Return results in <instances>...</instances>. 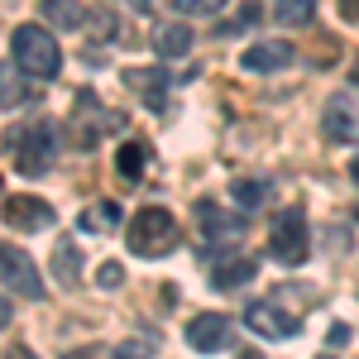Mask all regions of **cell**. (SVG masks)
<instances>
[{
	"label": "cell",
	"instance_id": "cell-1",
	"mask_svg": "<svg viewBox=\"0 0 359 359\" xmlns=\"http://www.w3.org/2000/svg\"><path fill=\"white\" fill-rule=\"evenodd\" d=\"M10 53H15V62H20L25 77L48 82V77L62 72V48H57V39L43 25H20L10 34Z\"/></svg>",
	"mask_w": 359,
	"mask_h": 359
},
{
	"label": "cell",
	"instance_id": "cell-2",
	"mask_svg": "<svg viewBox=\"0 0 359 359\" xmlns=\"http://www.w3.org/2000/svg\"><path fill=\"white\" fill-rule=\"evenodd\" d=\"M125 240H130V249H135L139 259H158V254H168V249L177 245V221H172V211H163V206H144L135 221H130Z\"/></svg>",
	"mask_w": 359,
	"mask_h": 359
},
{
	"label": "cell",
	"instance_id": "cell-3",
	"mask_svg": "<svg viewBox=\"0 0 359 359\" xmlns=\"http://www.w3.org/2000/svg\"><path fill=\"white\" fill-rule=\"evenodd\" d=\"M57 158V130L53 120H34L25 135L15 139V172L20 177H43Z\"/></svg>",
	"mask_w": 359,
	"mask_h": 359
},
{
	"label": "cell",
	"instance_id": "cell-4",
	"mask_svg": "<svg viewBox=\"0 0 359 359\" xmlns=\"http://www.w3.org/2000/svg\"><path fill=\"white\" fill-rule=\"evenodd\" d=\"M269 254H273L278 264H287V269L306 264L311 240H306V211L302 206H287V211L273 221V230H269Z\"/></svg>",
	"mask_w": 359,
	"mask_h": 359
},
{
	"label": "cell",
	"instance_id": "cell-5",
	"mask_svg": "<svg viewBox=\"0 0 359 359\" xmlns=\"http://www.w3.org/2000/svg\"><path fill=\"white\" fill-rule=\"evenodd\" d=\"M0 283H5L15 297H29V302H39V297H43L39 264L29 259L25 249H15V245H0Z\"/></svg>",
	"mask_w": 359,
	"mask_h": 359
},
{
	"label": "cell",
	"instance_id": "cell-6",
	"mask_svg": "<svg viewBox=\"0 0 359 359\" xmlns=\"http://www.w3.org/2000/svg\"><path fill=\"white\" fill-rule=\"evenodd\" d=\"M321 125H326V139H335V144H359V91L331 96L321 111Z\"/></svg>",
	"mask_w": 359,
	"mask_h": 359
},
{
	"label": "cell",
	"instance_id": "cell-7",
	"mask_svg": "<svg viewBox=\"0 0 359 359\" xmlns=\"http://www.w3.org/2000/svg\"><path fill=\"white\" fill-rule=\"evenodd\" d=\"M187 345L201 350V355H211V350H230V345H235V326H230V316H221V311H201V316H192V326H187Z\"/></svg>",
	"mask_w": 359,
	"mask_h": 359
},
{
	"label": "cell",
	"instance_id": "cell-8",
	"mask_svg": "<svg viewBox=\"0 0 359 359\" xmlns=\"http://www.w3.org/2000/svg\"><path fill=\"white\" fill-rule=\"evenodd\" d=\"M245 326L254 335H264V340H292V335L302 331V321H297V316H287L278 302H254L245 311Z\"/></svg>",
	"mask_w": 359,
	"mask_h": 359
},
{
	"label": "cell",
	"instance_id": "cell-9",
	"mask_svg": "<svg viewBox=\"0 0 359 359\" xmlns=\"http://www.w3.org/2000/svg\"><path fill=\"white\" fill-rule=\"evenodd\" d=\"M0 221L10 225V230H48L57 221V211L43 206L39 196H5L0 201Z\"/></svg>",
	"mask_w": 359,
	"mask_h": 359
},
{
	"label": "cell",
	"instance_id": "cell-10",
	"mask_svg": "<svg viewBox=\"0 0 359 359\" xmlns=\"http://www.w3.org/2000/svg\"><path fill=\"white\" fill-rule=\"evenodd\" d=\"M240 62H245L249 72H283V67L297 62V48L283 43V39H273V43H254V48H245Z\"/></svg>",
	"mask_w": 359,
	"mask_h": 359
},
{
	"label": "cell",
	"instance_id": "cell-11",
	"mask_svg": "<svg viewBox=\"0 0 359 359\" xmlns=\"http://www.w3.org/2000/svg\"><path fill=\"white\" fill-rule=\"evenodd\" d=\"M53 278H57V287H77V278H82V249L72 245V240H57L53 245Z\"/></svg>",
	"mask_w": 359,
	"mask_h": 359
},
{
	"label": "cell",
	"instance_id": "cell-12",
	"mask_svg": "<svg viewBox=\"0 0 359 359\" xmlns=\"http://www.w3.org/2000/svg\"><path fill=\"white\" fill-rule=\"evenodd\" d=\"M77 225H82L86 235H111V230H120V201H91Z\"/></svg>",
	"mask_w": 359,
	"mask_h": 359
},
{
	"label": "cell",
	"instance_id": "cell-13",
	"mask_svg": "<svg viewBox=\"0 0 359 359\" xmlns=\"http://www.w3.org/2000/svg\"><path fill=\"white\" fill-rule=\"evenodd\" d=\"M154 48H158V57H182L192 48V29L187 25H158L154 29Z\"/></svg>",
	"mask_w": 359,
	"mask_h": 359
},
{
	"label": "cell",
	"instance_id": "cell-14",
	"mask_svg": "<svg viewBox=\"0 0 359 359\" xmlns=\"http://www.w3.org/2000/svg\"><path fill=\"white\" fill-rule=\"evenodd\" d=\"M196 216H201V225L211 230V240H240V221H235V216H225L216 201H201V206H196Z\"/></svg>",
	"mask_w": 359,
	"mask_h": 359
},
{
	"label": "cell",
	"instance_id": "cell-15",
	"mask_svg": "<svg viewBox=\"0 0 359 359\" xmlns=\"http://www.w3.org/2000/svg\"><path fill=\"white\" fill-rule=\"evenodd\" d=\"M125 82L139 86V96H144L149 106H163V86H168L163 72H154V67H130V72H125Z\"/></svg>",
	"mask_w": 359,
	"mask_h": 359
},
{
	"label": "cell",
	"instance_id": "cell-16",
	"mask_svg": "<svg viewBox=\"0 0 359 359\" xmlns=\"http://www.w3.org/2000/svg\"><path fill=\"white\" fill-rule=\"evenodd\" d=\"M25 101H29V86H25V77H20V62H15V67H0V106L15 111V106H25Z\"/></svg>",
	"mask_w": 359,
	"mask_h": 359
},
{
	"label": "cell",
	"instance_id": "cell-17",
	"mask_svg": "<svg viewBox=\"0 0 359 359\" xmlns=\"http://www.w3.org/2000/svg\"><path fill=\"white\" fill-rule=\"evenodd\" d=\"M144 158H149L144 144L130 139V144H120V154H115V172H120L125 182H139V177H144Z\"/></svg>",
	"mask_w": 359,
	"mask_h": 359
},
{
	"label": "cell",
	"instance_id": "cell-18",
	"mask_svg": "<svg viewBox=\"0 0 359 359\" xmlns=\"http://www.w3.org/2000/svg\"><path fill=\"white\" fill-rule=\"evenodd\" d=\"M311 10H316V0H278L273 20L287 29H302V25H311Z\"/></svg>",
	"mask_w": 359,
	"mask_h": 359
},
{
	"label": "cell",
	"instance_id": "cell-19",
	"mask_svg": "<svg viewBox=\"0 0 359 359\" xmlns=\"http://www.w3.org/2000/svg\"><path fill=\"white\" fill-rule=\"evenodd\" d=\"M249 278H254V259H235V264H221L211 283H216L221 292H230V287H240V283H249Z\"/></svg>",
	"mask_w": 359,
	"mask_h": 359
},
{
	"label": "cell",
	"instance_id": "cell-20",
	"mask_svg": "<svg viewBox=\"0 0 359 359\" xmlns=\"http://www.w3.org/2000/svg\"><path fill=\"white\" fill-rule=\"evenodd\" d=\"M39 10H43L53 25H62V29H77V25H82V15H77V0H39Z\"/></svg>",
	"mask_w": 359,
	"mask_h": 359
},
{
	"label": "cell",
	"instance_id": "cell-21",
	"mask_svg": "<svg viewBox=\"0 0 359 359\" xmlns=\"http://www.w3.org/2000/svg\"><path fill=\"white\" fill-rule=\"evenodd\" d=\"M269 192H273L269 182H235V201H240L245 211H259V206L269 201Z\"/></svg>",
	"mask_w": 359,
	"mask_h": 359
},
{
	"label": "cell",
	"instance_id": "cell-22",
	"mask_svg": "<svg viewBox=\"0 0 359 359\" xmlns=\"http://www.w3.org/2000/svg\"><path fill=\"white\" fill-rule=\"evenodd\" d=\"M96 283L111 292V287H120V283H125V269H120V264H101V278H96Z\"/></svg>",
	"mask_w": 359,
	"mask_h": 359
},
{
	"label": "cell",
	"instance_id": "cell-23",
	"mask_svg": "<svg viewBox=\"0 0 359 359\" xmlns=\"http://www.w3.org/2000/svg\"><path fill=\"white\" fill-rule=\"evenodd\" d=\"M225 0H177V10H187V15H211V10H221Z\"/></svg>",
	"mask_w": 359,
	"mask_h": 359
},
{
	"label": "cell",
	"instance_id": "cell-24",
	"mask_svg": "<svg viewBox=\"0 0 359 359\" xmlns=\"http://www.w3.org/2000/svg\"><path fill=\"white\" fill-rule=\"evenodd\" d=\"M335 5H340V15H345L350 25H359V0H335Z\"/></svg>",
	"mask_w": 359,
	"mask_h": 359
},
{
	"label": "cell",
	"instance_id": "cell-25",
	"mask_svg": "<svg viewBox=\"0 0 359 359\" xmlns=\"http://www.w3.org/2000/svg\"><path fill=\"white\" fill-rule=\"evenodd\" d=\"M10 316H15V311H10V302H5V297H0V331H5V326H10Z\"/></svg>",
	"mask_w": 359,
	"mask_h": 359
}]
</instances>
